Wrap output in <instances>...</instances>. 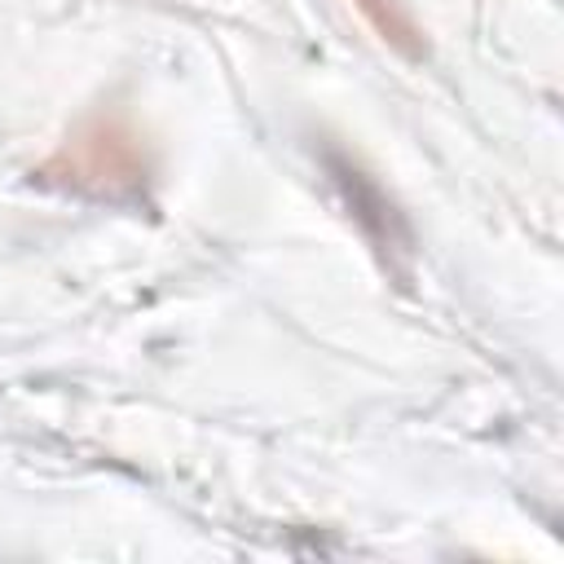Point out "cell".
Listing matches in <instances>:
<instances>
[{
  "label": "cell",
  "mask_w": 564,
  "mask_h": 564,
  "mask_svg": "<svg viewBox=\"0 0 564 564\" xmlns=\"http://www.w3.org/2000/svg\"><path fill=\"white\" fill-rule=\"evenodd\" d=\"M326 172H330L335 189L344 194L348 216H352V220L361 225V234L375 242V251H383V256H392V251L410 256V234H405L397 207L383 198V189H379L357 163H348V159H339V154H326Z\"/></svg>",
  "instance_id": "cell-1"
},
{
  "label": "cell",
  "mask_w": 564,
  "mask_h": 564,
  "mask_svg": "<svg viewBox=\"0 0 564 564\" xmlns=\"http://www.w3.org/2000/svg\"><path fill=\"white\" fill-rule=\"evenodd\" d=\"M44 172L48 176L62 172L70 185H88V189L101 194V181H137L141 176V159H137V150H132L128 137L93 132V137L70 141Z\"/></svg>",
  "instance_id": "cell-2"
},
{
  "label": "cell",
  "mask_w": 564,
  "mask_h": 564,
  "mask_svg": "<svg viewBox=\"0 0 564 564\" xmlns=\"http://www.w3.org/2000/svg\"><path fill=\"white\" fill-rule=\"evenodd\" d=\"M352 4H357V13L375 26V35H379L388 48H397V53L410 57V62H423V57H427V40H423L419 22L410 18V9H405L401 0H352Z\"/></svg>",
  "instance_id": "cell-3"
}]
</instances>
